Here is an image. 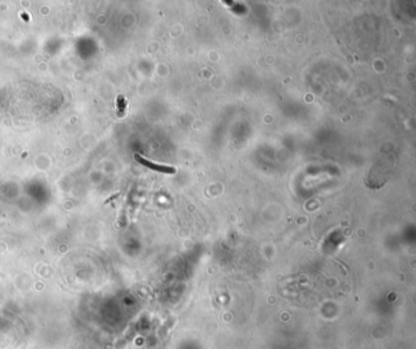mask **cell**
Wrapping results in <instances>:
<instances>
[{"mask_svg":"<svg viewBox=\"0 0 416 349\" xmlns=\"http://www.w3.org/2000/svg\"><path fill=\"white\" fill-rule=\"evenodd\" d=\"M134 159H136V160L138 161L139 164H142V165H144V166L149 167V169L154 170V171L163 172V174H169V175L176 174V169H175V167L167 166V165L155 164V162L149 161V160H147L145 158H143V156H140L139 154H136V155H134Z\"/></svg>","mask_w":416,"mask_h":349,"instance_id":"6da1fadb","label":"cell"},{"mask_svg":"<svg viewBox=\"0 0 416 349\" xmlns=\"http://www.w3.org/2000/svg\"><path fill=\"white\" fill-rule=\"evenodd\" d=\"M116 104H117V116L122 117V116L125 115L126 107H127L126 99L123 98L122 96H118L117 99H116Z\"/></svg>","mask_w":416,"mask_h":349,"instance_id":"7a4b0ae2","label":"cell"},{"mask_svg":"<svg viewBox=\"0 0 416 349\" xmlns=\"http://www.w3.org/2000/svg\"><path fill=\"white\" fill-rule=\"evenodd\" d=\"M21 17H22V18H23V20H25V21H27V22H28V21H29V18H28V15H27V13H25V12H22V13H21Z\"/></svg>","mask_w":416,"mask_h":349,"instance_id":"3957f363","label":"cell"}]
</instances>
